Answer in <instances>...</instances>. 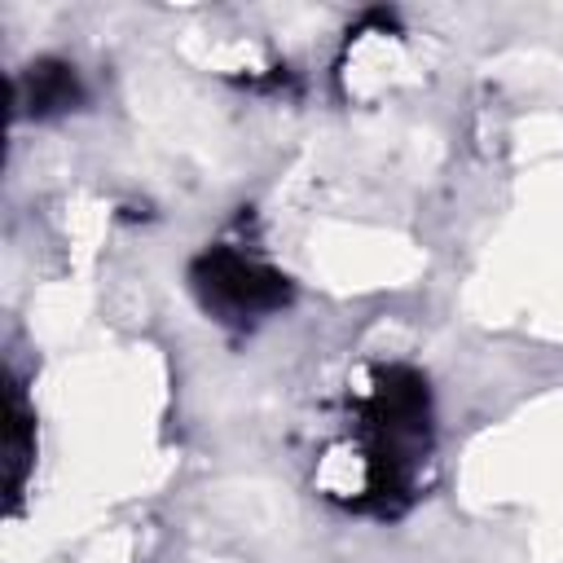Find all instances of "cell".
I'll return each instance as SVG.
<instances>
[{"instance_id":"4","label":"cell","mask_w":563,"mask_h":563,"mask_svg":"<svg viewBox=\"0 0 563 563\" xmlns=\"http://www.w3.org/2000/svg\"><path fill=\"white\" fill-rule=\"evenodd\" d=\"M26 427H31L26 405H22V396L13 391V396H9V462H13V471H9V488H13V497H18V488H22V471H26V457H31Z\"/></svg>"},{"instance_id":"1","label":"cell","mask_w":563,"mask_h":563,"mask_svg":"<svg viewBox=\"0 0 563 563\" xmlns=\"http://www.w3.org/2000/svg\"><path fill=\"white\" fill-rule=\"evenodd\" d=\"M356 449L352 497L361 501H396L409 497V484L431 453V405L427 383L409 369H378L369 391L356 405V427L347 435Z\"/></svg>"},{"instance_id":"3","label":"cell","mask_w":563,"mask_h":563,"mask_svg":"<svg viewBox=\"0 0 563 563\" xmlns=\"http://www.w3.org/2000/svg\"><path fill=\"white\" fill-rule=\"evenodd\" d=\"M75 97V75L66 66H31V106L35 110H53L66 106Z\"/></svg>"},{"instance_id":"2","label":"cell","mask_w":563,"mask_h":563,"mask_svg":"<svg viewBox=\"0 0 563 563\" xmlns=\"http://www.w3.org/2000/svg\"><path fill=\"white\" fill-rule=\"evenodd\" d=\"M194 286H198L202 303L224 312L229 321L264 317L290 299V286L277 268H268L242 251H229V246H216L194 264Z\"/></svg>"}]
</instances>
